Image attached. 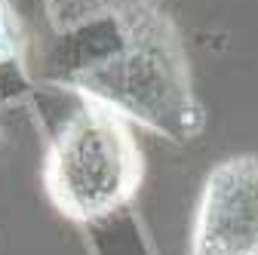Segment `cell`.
Instances as JSON below:
<instances>
[{"label":"cell","mask_w":258,"mask_h":255,"mask_svg":"<svg viewBox=\"0 0 258 255\" xmlns=\"http://www.w3.org/2000/svg\"><path fill=\"white\" fill-rule=\"evenodd\" d=\"M145 175L133 123L99 102H83L58 130L43 166L46 194L71 221H99L139 194Z\"/></svg>","instance_id":"1"},{"label":"cell","mask_w":258,"mask_h":255,"mask_svg":"<svg viewBox=\"0 0 258 255\" xmlns=\"http://www.w3.org/2000/svg\"><path fill=\"white\" fill-rule=\"evenodd\" d=\"M190 255H258V157L212 166L194 215Z\"/></svg>","instance_id":"2"},{"label":"cell","mask_w":258,"mask_h":255,"mask_svg":"<svg viewBox=\"0 0 258 255\" xmlns=\"http://www.w3.org/2000/svg\"><path fill=\"white\" fill-rule=\"evenodd\" d=\"M22 49V31H19V19L13 13V7L7 0H0V65L10 58H16Z\"/></svg>","instance_id":"3"}]
</instances>
